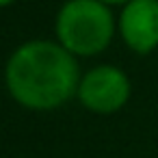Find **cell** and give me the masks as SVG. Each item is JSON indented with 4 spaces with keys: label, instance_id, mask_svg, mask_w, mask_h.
I'll use <instances>...</instances> for the list:
<instances>
[{
    "label": "cell",
    "instance_id": "3",
    "mask_svg": "<svg viewBox=\"0 0 158 158\" xmlns=\"http://www.w3.org/2000/svg\"><path fill=\"white\" fill-rule=\"evenodd\" d=\"M80 102L95 113H113L121 108L130 95V82L123 72L110 65H100L91 69L80 87H78Z\"/></svg>",
    "mask_w": 158,
    "mask_h": 158
},
{
    "label": "cell",
    "instance_id": "4",
    "mask_svg": "<svg viewBox=\"0 0 158 158\" xmlns=\"http://www.w3.org/2000/svg\"><path fill=\"white\" fill-rule=\"evenodd\" d=\"M123 41L139 54L158 46V0H130L119 18Z\"/></svg>",
    "mask_w": 158,
    "mask_h": 158
},
{
    "label": "cell",
    "instance_id": "2",
    "mask_svg": "<svg viewBox=\"0 0 158 158\" xmlns=\"http://www.w3.org/2000/svg\"><path fill=\"white\" fill-rule=\"evenodd\" d=\"M56 35L74 54H98L113 37V15L100 0H69L59 13Z\"/></svg>",
    "mask_w": 158,
    "mask_h": 158
},
{
    "label": "cell",
    "instance_id": "5",
    "mask_svg": "<svg viewBox=\"0 0 158 158\" xmlns=\"http://www.w3.org/2000/svg\"><path fill=\"white\" fill-rule=\"evenodd\" d=\"M104 5H121V2H130V0H100Z\"/></svg>",
    "mask_w": 158,
    "mask_h": 158
},
{
    "label": "cell",
    "instance_id": "6",
    "mask_svg": "<svg viewBox=\"0 0 158 158\" xmlns=\"http://www.w3.org/2000/svg\"><path fill=\"white\" fill-rule=\"evenodd\" d=\"M9 2H13V0H0V7H5V5H9Z\"/></svg>",
    "mask_w": 158,
    "mask_h": 158
},
{
    "label": "cell",
    "instance_id": "1",
    "mask_svg": "<svg viewBox=\"0 0 158 158\" xmlns=\"http://www.w3.org/2000/svg\"><path fill=\"white\" fill-rule=\"evenodd\" d=\"M7 87L11 95L28 108H54L76 91L78 65L63 46L31 41L9 59Z\"/></svg>",
    "mask_w": 158,
    "mask_h": 158
}]
</instances>
